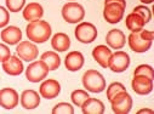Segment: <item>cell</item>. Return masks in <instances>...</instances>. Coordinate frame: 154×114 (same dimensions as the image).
Instances as JSON below:
<instances>
[{
  "label": "cell",
  "instance_id": "obj_1",
  "mask_svg": "<svg viewBox=\"0 0 154 114\" xmlns=\"http://www.w3.org/2000/svg\"><path fill=\"white\" fill-rule=\"evenodd\" d=\"M51 26L43 20H38L34 22H29L28 26L26 27V34L27 38L36 44H43L48 42L51 38Z\"/></svg>",
  "mask_w": 154,
  "mask_h": 114
},
{
  "label": "cell",
  "instance_id": "obj_11",
  "mask_svg": "<svg viewBox=\"0 0 154 114\" xmlns=\"http://www.w3.org/2000/svg\"><path fill=\"white\" fill-rule=\"evenodd\" d=\"M20 102L18 92L12 88H4L0 90V107L11 110L17 107Z\"/></svg>",
  "mask_w": 154,
  "mask_h": 114
},
{
  "label": "cell",
  "instance_id": "obj_2",
  "mask_svg": "<svg viewBox=\"0 0 154 114\" xmlns=\"http://www.w3.org/2000/svg\"><path fill=\"white\" fill-rule=\"evenodd\" d=\"M83 85L84 88L94 94H100L102 91H104L106 89V79L103 75L95 69H89L84 73L83 75Z\"/></svg>",
  "mask_w": 154,
  "mask_h": 114
},
{
  "label": "cell",
  "instance_id": "obj_17",
  "mask_svg": "<svg viewBox=\"0 0 154 114\" xmlns=\"http://www.w3.org/2000/svg\"><path fill=\"white\" fill-rule=\"evenodd\" d=\"M2 64H3V70L6 74L11 75V77H17V75L22 74L24 70L23 62L21 61V58L18 56H10Z\"/></svg>",
  "mask_w": 154,
  "mask_h": 114
},
{
  "label": "cell",
  "instance_id": "obj_9",
  "mask_svg": "<svg viewBox=\"0 0 154 114\" xmlns=\"http://www.w3.org/2000/svg\"><path fill=\"white\" fill-rule=\"evenodd\" d=\"M16 54L17 56L26 61V62H33L35 58H38L39 55V50H38L36 45L33 42H20L16 48Z\"/></svg>",
  "mask_w": 154,
  "mask_h": 114
},
{
  "label": "cell",
  "instance_id": "obj_4",
  "mask_svg": "<svg viewBox=\"0 0 154 114\" xmlns=\"http://www.w3.org/2000/svg\"><path fill=\"white\" fill-rule=\"evenodd\" d=\"M49 68L45 64L44 61H33L27 68H26V78L30 83H39L43 82L45 78H48Z\"/></svg>",
  "mask_w": 154,
  "mask_h": 114
},
{
  "label": "cell",
  "instance_id": "obj_12",
  "mask_svg": "<svg viewBox=\"0 0 154 114\" xmlns=\"http://www.w3.org/2000/svg\"><path fill=\"white\" fill-rule=\"evenodd\" d=\"M61 92V84L55 79H46L42 83L39 88V94L46 100H52L57 97Z\"/></svg>",
  "mask_w": 154,
  "mask_h": 114
},
{
  "label": "cell",
  "instance_id": "obj_7",
  "mask_svg": "<svg viewBox=\"0 0 154 114\" xmlns=\"http://www.w3.org/2000/svg\"><path fill=\"white\" fill-rule=\"evenodd\" d=\"M130 66V56L125 51L118 50L112 54L108 63V68L114 73H123Z\"/></svg>",
  "mask_w": 154,
  "mask_h": 114
},
{
  "label": "cell",
  "instance_id": "obj_8",
  "mask_svg": "<svg viewBox=\"0 0 154 114\" xmlns=\"http://www.w3.org/2000/svg\"><path fill=\"white\" fill-rule=\"evenodd\" d=\"M124 12H125V8L123 5L118 3H109V4H104L103 17L108 23L117 24L123 20Z\"/></svg>",
  "mask_w": 154,
  "mask_h": 114
},
{
  "label": "cell",
  "instance_id": "obj_13",
  "mask_svg": "<svg viewBox=\"0 0 154 114\" xmlns=\"http://www.w3.org/2000/svg\"><path fill=\"white\" fill-rule=\"evenodd\" d=\"M131 88L137 95H148L153 90V79L143 77V75H134Z\"/></svg>",
  "mask_w": 154,
  "mask_h": 114
},
{
  "label": "cell",
  "instance_id": "obj_5",
  "mask_svg": "<svg viewBox=\"0 0 154 114\" xmlns=\"http://www.w3.org/2000/svg\"><path fill=\"white\" fill-rule=\"evenodd\" d=\"M97 28L90 22H80L74 29L76 40L83 44H90L97 38Z\"/></svg>",
  "mask_w": 154,
  "mask_h": 114
},
{
  "label": "cell",
  "instance_id": "obj_30",
  "mask_svg": "<svg viewBox=\"0 0 154 114\" xmlns=\"http://www.w3.org/2000/svg\"><path fill=\"white\" fill-rule=\"evenodd\" d=\"M6 2V8L10 12H18L23 10L26 5V0H5Z\"/></svg>",
  "mask_w": 154,
  "mask_h": 114
},
{
  "label": "cell",
  "instance_id": "obj_14",
  "mask_svg": "<svg viewBox=\"0 0 154 114\" xmlns=\"http://www.w3.org/2000/svg\"><path fill=\"white\" fill-rule=\"evenodd\" d=\"M107 46L114 50H120L125 46L126 36L120 29H110L106 35Z\"/></svg>",
  "mask_w": 154,
  "mask_h": 114
},
{
  "label": "cell",
  "instance_id": "obj_19",
  "mask_svg": "<svg viewBox=\"0 0 154 114\" xmlns=\"http://www.w3.org/2000/svg\"><path fill=\"white\" fill-rule=\"evenodd\" d=\"M112 50L107 45H97L92 50V57L94 60L102 67V68H108L109 58L112 56Z\"/></svg>",
  "mask_w": 154,
  "mask_h": 114
},
{
  "label": "cell",
  "instance_id": "obj_27",
  "mask_svg": "<svg viewBox=\"0 0 154 114\" xmlns=\"http://www.w3.org/2000/svg\"><path fill=\"white\" fill-rule=\"evenodd\" d=\"M122 91H126L125 86H124L122 83L114 82V83L109 84V86L107 88V98H108V101H110L115 95H118V94L122 92Z\"/></svg>",
  "mask_w": 154,
  "mask_h": 114
},
{
  "label": "cell",
  "instance_id": "obj_29",
  "mask_svg": "<svg viewBox=\"0 0 154 114\" xmlns=\"http://www.w3.org/2000/svg\"><path fill=\"white\" fill-rule=\"evenodd\" d=\"M132 12H135V14L140 15V16L143 18V21H144V23H146V24L152 20V12H150V9H148V8H147V6H144V5L135 6V9L132 10Z\"/></svg>",
  "mask_w": 154,
  "mask_h": 114
},
{
  "label": "cell",
  "instance_id": "obj_28",
  "mask_svg": "<svg viewBox=\"0 0 154 114\" xmlns=\"http://www.w3.org/2000/svg\"><path fill=\"white\" fill-rule=\"evenodd\" d=\"M134 75H143L149 79H154V70L149 64H140L134 70Z\"/></svg>",
  "mask_w": 154,
  "mask_h": 114
},
{
  "label": "cell",
  "instance_id": "obj_15",
  "mask_svg": "<svg viewBox=\"0 0 154 114\" xmlns=\"http://www.w3.org/2000/svg\"><path fill=\"white\" fill-rule=\"evenodd\" d=\"M20 102H21V106L27 110L35 109L40 104V95L32 89L24 90L20 96Z\"/></svg>",
  "mask_w": 154,
  "mask_h": 114
},
{
  "label": "cell",
  "instance_id": "obj_21",
  "mask_svg": "<svg viewBox=\"0 0 154 114\" xmlns=\"http://www.w3.org/2000/svg\"><path fill=\"white\" fill-rule=\"evenodd\" d=\"M82 112L84 114H103L104 113V104L101 100L89 97L82 104Z\"/></svg>",
  "mask_w": 154,
  "mask_h": 114
},
{
  "label": "cell",
  "instance_id": "obj_33",
  "mask_svg": "<svg viewBox=\"0 0 154 114\" xmlns=\"http://www.w3.org/2000/svg\"><path fill=\"white\" fill-rule=\"evenodd\" d=\"M109 3H118V4L123 5L124 8H126V2L125 0H104V4H109Z\"/></svg>",
  "mask_w": 154,
  "mask_h": 114
},
{
  "label": "cell",
  "instance_id": "obj_23",
  "mask_svg": "<svg viewBox=\"0 0 154 114\" xmlns=\"http://www.w3.org/2000/svg\"><path fill=\"white\" fill-rule=\"evenodd\" d=\"M144 24H146V23H144L143 18H142L140 15L135 14V12L129 14V15L126 16V18H125V26H126V28H128L131 33H136V32L142 30V29L144 28Z\"/></svg>",
  "mask_w": 154,
  "mask_h": 114
},
{
  "label": "cell",
  "instance_id": "obj_6",
  "mask_svg": "<svg viewBox=\"0 0 154 114\" xmlns=\"http://www.w3.org/2000/svg\"><path fill=\"white\" fill-rule=\"evenodd\" d=\"M109 102L112 106V110L115 114H128L132 108V97L128 94V91L119 92Z\"/></svg>",
  "mask_w": 154,
  "mask_h": 114
},
{
  "label": "cell",
  "instance_id": "obj_18",
  "mask_svg": "<svg viewBox=\"0 0 154 114\" xmlns=\"http://www.w3.org/2000/svg\"><path fill=\"white\" fill-rule=\"evenodd\" d=\"M85 62L84 55L80 51H70L64 58V66L69 72H78L83 68Z\"/></svg>",
  "mask_w": 154,
  "mask_h": 114
},
{
  "label": "cell",
  "instance_id": "obj_32",
  "mask_svg": "<svg viewBox=\"0 0 154 114\" xmlns=\"http://www.w3.org/2000/svg\"><path fill=\"white\" fill-rule=\"evenodd\" d=\"M10 56H11V51H10L9 46L5 45V44H2V43H0V62L3 63V62L6 61Z\"/></svg>",
  "mask_w": 154,
  "mask_h": 114
},
{
  "label": "cell",
  "instance_id": "obj_10",
  "mask_svg": "<svg viewBox=\"0 0 154 114\" xmlns=\"http://www.w3.org/2000/svg\"><path fill=\"white\" fill-rule=\"evenodd\" d=\"M141 32V30H140ZM140 32L136 33H130V35L128 36V44L130 46V49L134 52L137 54H143L146 51H148L152 46V40H147L141 35Z\"/></svg>",
  "mask_w": 154,
  "mask_h": 114
},
{
  "label": "cell",
  "instance_id": "obj_35",
  "mask_svg": "<svg viewBox=\"0 0 154 114\" xmlns=\"http://www.w3.org/2000/svg\"><path fill=\"white\" fill-rule=\"evenodd\" d=\"M141 3H143V4H152L153 3V0H140Z\"/></svg>",
  "mask_w": 154,
  "mask_h": 114
},
{
  "label": "cell",
  "instance_id": "obj_26",
  "mask_svg": "<svg viewBox=\"0 0 154 114\" xmlns=\"http://www.w3.org/2000/svg\"><path fill=\"white\" fill-rule=\"evenodd\" d=\"M52 114H74V107L68 102H60L52 108Z\"/></svg>",
  "mask_w": 154,
  "mask_h": 114
},
{
  "label": "cell",
  "instance_id": "obj_34",
  "mask_svg": "<svg viewBox=\"0 0 154 114\" xmlns=\"http://www.w3.org/2000/svg\"><path fill=\"white\" fill-rule=\"evenodd\" d=\"M137 113H150V114H152L153 110H152V109H140Z\"/></svg>",
  "mask_w": 154,
  "mask_h": 114
},
{
  "label": "cell",
  "instance_id": "obj_24",
  "mask_svg": "<svg viewBox=\"0 0 154 114\" xmlns=\"http://www.w3.org/2000/svg\"><path fill=\"white\" fill-rule=\"evenodd\" d=\"M40 60L45 62V64L48 66L49 70H56L61 66V57L58 56V54L56 51H46V52H44L42 55Z\"/></svg>",
  "mask_w": 154,
  "mask_h": 114
},
{
  "label": "cell",
  "instance_id": "obj_25",
  "mask_svg": "<svg viewBox=\"0 0 154 114\" xmlns=\"http://www.w3.org/2000/svg\"><path fill=\"white\" fill-rule=\"evenodd\" d=\"M89 97H90V96H89L88 91L82 90V89L74 90V91L70 94V100H72L73 104L76 106V107H82V104H83Z\"/></svg>",
  "mask_w": 154,
  "mask_h": 114
},
{
  "label": "cell",
  "instance_id": "obj_31",
  "mask_svg": "<svg viewBox=\"0 0 154 114\" xmlns=\"http://www.w3.org/2000/svg\"><path fill=\"white\" fill-rule=\"evenodd\" d=\"M10 21V11L6 10L4 6H0V29L5 28Z\"/></svg>",
  "mask_w": 154,
  "mask_h": 114
},
{
  "label": "cell",
  "instance_id": "obj_3",
  "mask_svg": "<svg viewBox=\"0 0 154 114\" xmlns=\"http://www.w3.org/2000/svg\"><path fill=\"white\" fill-rule=\"evenodd\" d=\"M61 14H62L63 20L70 24L80 23L85 17L84 8L75 2H69V3L64 4L61 10Z\"/></svg>",
  "mask_w": 154,
  "mask_h": 114
},
{
  "label": "cell",
  "instance_id": "obj_20",
  "mask_svg": "<svg viewBox=\"0 0 154 114\" xmlns=\"http://www.w3.org/2000/svg\"><path fill=\"white\" fill-rule=\"evenodd\" d=\"M43 16H44V9L38 3H29L23 8V18L28 22L42 20Z\"/></svg>",
  "mask_w": 154,
  "mask_h": 114
},
{
  "label": "cell",
  "instance_id": "obj_16",
  "mask_svg": "<svg viewBox=\"0 0 154 114\" xmlns=\"http://www.w3.org/2000/svg\"><path fill=\"white\" fill-rule=\"evenodd\" d=\"M2 40L8 45H17L22 40V30L16 26H6L2 30Z\"/></svg>",
  "mask_w": 154,
  "mask_h": 114
},
{
  "label": "cell",
  "instance_id": "obj_22",
  "mask_svg": "<svg viewBox=\"0 0 154 114\" xmlns=\"http://www.w3.org/2000/svg\"><path fill=\"white\" fill-rule=\"evenodd\" d=\"M51 46L56 52H64L70 46V38L66 33H56L51 39Z\"/></svg>",
  "mask_w": 154,
  "mask_h": 114
}]
</instances>
